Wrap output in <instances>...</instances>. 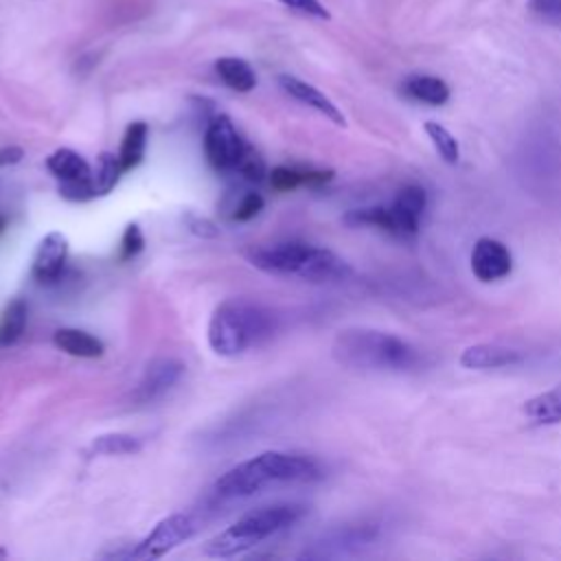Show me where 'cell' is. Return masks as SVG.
Masks as SVG:
<instances>
[{
  "label": "cell",
  "mask_w": 561,
  "mask_h": 561,
  "mask_svg": "<svg viewBox=\"0 0 561 561\" xmlns=\"http://www.w3.org/2000/svg\"><path fill=\"white\" fill-rule=\"evenodd\" d=\"M333 359L359 373H419L425 357L412 342L381 329L351 327L342 329L331 344Z\"/></svg>",
  "instance_id": "6da1fadb"
},
{
  "label": "cell",
  "mask_w": 561,
  "mask_h": 561,
  "mask_svg": "<svg viewBox=\"0 0 561 561\" xmlns=\"http://www.w3.org/2000/svg\"><path fill=\"white\" fill-rule=\"evenodd\" d=\"M322 478V467L309 456L263 451L221 473L215 482V493L221 500H241L276 484H313Z\"/></svg>",
  "instance_id": "7a4b0ae2"
},
{
  "label": "cell",
  "mask_w": 561,
  "mask_h": 561,
  "mask_svg": "<svg viewBox=\"0 0 561 561\" xmlns=\"http://www.w3.org/2000/svg\"><path fill=\"white\" fill-rule=\"evenodd\" d=\"M248 261L274 276H294L309 283H340L351 278L353 267L337 252L307 243V241H278L252 248Z\"/></svg>",
  "instance_id": "3957f363"
},
{
  "label": "cell",
  "mask_w": 561,
  "mask_h": 561,
  "mask_svg": "<svg viewBox=\"0 0 561 561\" xmlns=\"http://www.w3.org/2000/svg\"><path fill=\"white\" fill-rule=\"evenodd\" d=\"M276 331L274 316L250 300L230 298L217 305L208 320V344L221 357H237L265 344Z\"/></svg>",
  "instance_id": "277c9868"
},
{
  "label": "cell",
  "mask_w": 561,
  "mask_h": 561,
  "mask_svg": "<svg viewBox=\"0 0 561 561\" xmlns=\"http://www.w3.org/2000/svg\"><path fill=\"white\" fill-rule=\"evenodd\" d=\"M307 515V506L285 502V504H272V506H261L256 511L245 513L239 517L234 524H230L226 530L219 535L210 537L204 546V552L210 557L228 559L237 557L261 541L291 528Z\"/></svg>",
  "instance_id": "5b68a950"
},
{
  "label": "cell",
  "mask_w": 561,
  "mask_h": 561,
  "mask_svg": "<svg viewBox=\"0 0 561 561\" xmlns=\"http://www.w3.org/2000/svg\"><path fill=\"white\" fill-rule=\"evenodd\" d=\"M430 197L421 184H405L397 191L388 206H366L348 210V226H370L397 239H414L421 230Z\"/></svg>",
  "instance_id": "8992f818"
},
{
  "label": "cell",
  "mask_w": 561,
  "mask_h": 561,
  "mask_svg": "<svg viewBox=\"0 0 561 561\" xmlns=\"http://www.w3.org/2000/svg\"><path fill=\"white\" fill-rule=\"evenodd\" d=\"M383 528L386 526L379 519H357V522L333 526L331 530L322 533L300 557L340 559V557L359 554L383 537Z\"/></svg>",
  "instance_id": "52a82bcc"
},
{
  "label": "cell",
  "mask_w": 561,
  "mask_h": 561,
  "mask_svg": "<svg viewBox=\"0 0 561 561\" xmlns=\"http://www.w3.org/2000/svg\"><path fill=\"white\" fill-rule=\"evenodd\" d=\"M248 142L237 131L228 116H215L204 131V153L210 167L224 173H234L248 151Z\"/></svg>",
  "instance_id": "ba28073f"
},
{
  "label": "cell",
  "mask_w": 561,
  "mask_h": 561,
  "mask_svg": "<svg viewBox=\"0 0 561 561\" xmlns=\"http://www.w3.org/2000/svg\"><path fill=\"white\" fill-rule=\"evenodd\" d=\"M195 533V522L184 513H173L160 519L153 530L140 539L134 548H129V559H160Z\"/></svg>",
  "instance_id": "9c48e42d"
},
{
  "label": "cell",
  "mask_w": 561,
  "mask_h": 561,
  "mask_svg": "<svg viewBox=\"0 0 561 561\" xmlns=\"http://www.w3.org/2000/svg\"><path fill=\"white\" fill-rule=\"evenodd\" d=\"M469 263L480 283H497L513 272V252L495 237H480L473 243Z\"/></svg>",
  "instance_id": "30bf717a"
},
{
  "label": "cell",
  "mask_w": 561,
  "mask_h": 561,
  "mask_svg": "<svg viewBox=\"0 0 561 561\" xmlns=\"http://www.w3.org/2000/svg\"><path fill=\"white\" fill-rule=\"evenodd\" d=\"M68 252H70V243L68 237L59 230L48 232L33 256V265H31V274L35 280L44 283V285H53L61 278L66 261H68Z\"/></svg>",
  "instance_id": "8fae6325"
},
{
  "label": "cell",
  "mask_w": 561,
  "mask_h": 561,
  "mask_svg": "<svg viewBox=\"0 0 561 561\" xmlns=\"http://www.w3.org/2000/svg\"><path fill=\"white\" fill-rule=\"evenodd\" d=\"M182 373H184V364L175 357L153 359L145 368V373L136 386L134 399L138 403H151V401L162 399L180 381Z\"/></svg>",
  "instance_id": "7c38bea8"
},
{
  "label": "cell",
  "mask_w": 561,
  "mask_h": 561,
  "mask_svg": "<svg viewBox=\"0 0 561 561\" xmlns=\"http://www.w3.org/2000/svg\"><path fill=\"white\" fill-rule=\"evenodd\" d=\"M526 359V353L517 346L502 342H478L467 346L460 353V366L467 370H495L519 366Z\"/></svg>",
  "instance_id": "4fadbf2b"
},
{
  "label": "cell",
  "mask_w": 561,
  "mask_h": 561,
  "mask_svg": "<svg viewBox=\"0 0 561 561\" xmlns=\"http://www.w3.org/2000/svg\"><path fill=\"white\" fill-rule=\"evenodd\" d=\"M278 83L298 103L316 110L318 114H322L324 118H329L331 123H335L340 127L346 125V118H344L342 110L322 90H318L316 85H311V83H307V81H302L298 77H291V75H280Z\"/></svg>",
  "instance_id": "5bb4252c"
},
{
  "label": "cell",
  "mask_w": 561,
  "mask_h": 561,
  "mask_svg": "<svg viewBox=\"0 0 561 561\" xmlns=\"http://www.w3.org/2000/svg\"><path fill=\"white\" fill-rule=\"evenodd\" d=\"M401 94L414 103H423L430 107H440L449 101L451 90L449 85L436 77V75H425V72H414L408 75L401 81Z\"/></svg>",
  "instance_id": "9a60e30c"
},
{
  "label": "cell",
  "mask_w": 561,
  "mask_h": 561,
  "mask_svg": "<svg viewBox=\"0 0 561 561\" xmlns=\"http://www.w3.org/2000/svg\"><path fill=\"white\" fill-rule=\"evenodd\" d=\"M53 344L59 351H64L66 355L81 357V359H96L105 351V344L96 335H92L83 329H75V327L57 329L53 335Z\"/></svg>",
  "instance_id": "2e32d148"
},
{
  "label": "cell",
  "mask_w": 561,
  "mask_h": 561,
  "mask_svg": "<svg viewBox=\"0 0 561 561\" xmlns=\"http://www.w3.org/2000/svg\"><path fill=\"white\" fill-rule=\"evenodd\" d=\"M46 169L59 180V182H83V180H92V167L88 164V160L83 156H79L77 151L61 147L57 151H53L46 158Z\"/></svg>",
  "instance_id": "e0dca14e"
},
{
  "label": "cell",
  "mask_w": 561,
  "mask_h": 561,
  "mask_svg": "<svg viewBox=\"0 0 561 561\" xmlns=\"http://www.w3.org/2000/svg\"><path fill=\"white\" fill-rule=\"evenodd\" d=\"M331 180H333V171H322V169L274 167L270 173V184L274 191H294L298 186H322Z\"/></svg>",
  "instance_id": "ac0fdd59"
},
{
  "label": "cell",
  "mask_w": 561,
  "mask_h": 561,
  "mask_svg": "<svg viewBox=\"0 0 561 561\" xmlns=\"http://www.w3.org/2000/svg\"><path fill=\"white\" fill-rule=\"evenodd\" d=\"M217 77L234 92H250L256 85V72L245 59L221 57L215 61Z\"/></svg>",
  "instance_id": "d6986e66"
},
{
  "label": "cell",
  "mask_w": 561,
  "mask_h": 561,
  "mask_svg": "<svg viewBox=\"0 0 561 561\" xmlns=\"http://www.w3.org/2000/svg\"><path fill=\"white\" fill-rule=\"evenodd\" d=\"M147 136H149L147 123L134 121L127 125L121 140V149H118V160L123 171H131L142 162L145 149H147Z\"/></svg>",
  "instance_id": "ffe728a7"
},
{
  "label": "cell",
  "mask_w": 561,
  "mask_h": 561,
  "mask_svg": "<svg viewBox=\"0 0 561 561\" xmlns=\"http://www.w3.org/2000/svg\"><path fill=\"white\" fill-rule=\"evenodd\" d=\"M522 412L533 419L535 423H561V388L539 392L530 397L524 405Z\"/></svg>",
  "instance_id": "44dd1931"
},
{
  "label": "cell",
  "mask_w": 561,
  "mask_h": 561,
  "mask_svg": "<svg viewBox=\"0 0 561 561\" xmlns=\"http://www.w3.org/2000/svg\"><path fill=\"white\" fill-rule=\"evenodd\" d=\"M26 316H28V309L22 298H13L4 307V311L0 316V348L11 346L22 337V333L26 329Z\"/></svg>",
  "instance_id": "7402d4cb"
},
{
  "label": "cell",
  "mask_w": 561,
  "mask_h": 561,
  "mask_svg": "<svg viewBox=\"0 0 561 561\" xmlns=\"http://www.w3.org/2000/svg\"><path fill=\"white\" fill-rule=\"evenodd\" d=\"M434 151L438 153V158L449 164V167H456L460 162V142L458 138L445 127L440 125L438 121H425L423 125Z\"/></svg>",
  "instance_id": "603a6c76"
},
{
  "label": "cell",
  "mask_w": 561,
  "mask_h": 561,
  "mask_svg": "<svg viewBox=\"0 0 561 561\" xmlns=\"http://www.w3.org/2000/svg\"><path fill=\"white\" fill-rule=\"evenodd\" d=\"M140 447H142L140 440L125 432L101 434L90 445L92 454H99V456H131V454H138Z\"/></svg>",
  "instance_id": "cb8c5ba5"
},
{
  "label": "cell",
  "mask_w": 561,
  "mask_h": 561,
  "mask_svg": "<svg viewBox=\"0 0 561 561\" xmlns=\"http://www.w3.org/2000/svg\"><path fill=\"white\" fill-rule=\"evenodd\" d=\"M121 173H125V171H123V167H121L118 156L103 151V153L96 158V164L92 167V184H94L96 197L107 195V193L118 184Z\"/></svg>",
  "instance_id": "d4e9b609"
},
{
  "label": "cell",
  "mask_w": 561,
  "mask_h": 561,
  "mask_svg": "<svg viewBox=\"0 0 561 561\" xmlns=\"http://www.w3.org/2000/svg\"><path fill=\"white\" fill-rule=\"evenodd\" d=\"M145 250V234L140 230L138 224H129L121 237V250H118V259L121 261H129L134 256H138Z\"/></svg>",
  "instance_id": "484cf974"
},
{
  "label": "cell",
  "mask_w": 561,
  "mask_h": 561,
  "mask_svg": "<svg viewBox=\"0 0 561 561\" xmlns=\"http://www.w3.org/2000/svg\"><path fill=\"white\" fill-rule=\"evenodd\" d=\"M263 197H261V193H256V191H245L243 195H241V199L237 202V206L232 208V219L234 221H250V219H254L261 210H263Z\"/></svg>",
  "instance_id": "4316f807"
},
{
  "label": "cell",
  "mask_w": 561,
  "mask_h": 561,
  "mask_svg": "<svg viewBox=\"0 0 561 561\" xmlns=\"http://www.w3.org/2000/svg\"><path fill=\"white\" fill-rule=\"evenodd\" d=\"M234 173L241 175L245 182H261L263 175H265V164H263L261 156L252 147H248V151L241 158V162H239Z\"/></svg>",
  "instance_id": "83f0119b"
},
{
  "label": "cell",
  "mask_w": 561,
  "mask_h": 561,
  "mask_svg": "<svg viewBox=\"0 0 561 561\" xmlns=\"http://www.w3.org/2000/svg\"><path fill=\"white\" fill-rule=\"evenodd\" d=\"M528 9L541 22L561 28V0H528Z\"/></svg>",
  "instance_id": "f1b7e54d"
},
{
  "label": "cell",
  "mask_w": 561,
  "mask_h": 561,
  "mask_svg": "<svg viewBox=\"0 0 561 561\" xmlns=\"http://www.w3.org/2000/svg\"><path fill=\"white\" fill-rule=\"evenodd\" d=\"M280 4H285L287 9H294L298 13L311 15V18H320V20H329V11L320 0H278Z\"/></svg>",
  "instance_id": "f546056e"
},
{
  "label": "cell",
  "mask_w": 561,
  "mask_h": 561,
  "mask_svg": "<svg viewBox=\"0 0 561 561\" xmlns=\"http://www.w3.org/2000/svg\"><path fill=\"white\" fill-rule=\"evenodd\" d=\"M184 221H186V228H188L193 234L202 237V239H215V237L219 234V228H217L210 219H206V217L186 215Z\"/></svg>",
  "instance_id": "4dcf8cb0"
},
{
  "label": "cell",
  "mask_w": 561,
  "mask_h": 561,
  "mask_svg": "<svg viewBox=\"0 0 561 561\" xmlns=\"http://www.w3.org/2000/svg\"><path fill=\"white\" fill-rule=\"evenodd\" d=\"M22 156H24L22 147H15V145H11V147H2V149H0V167L15 164V162H20V160H22Z\"/></svg>",
  "instance_id": "1f68e13d"
},
{
  "label": "cell",
  "mask_w": 561,
  "mask_h": 561,
  "mask_svg": "<svg viewBox=\"0 0 561 561\" xmlns=\"http://www.w3.org/2000/svg\"><path fill=\"white\" fill-rule=\"evenodd\" d=\"M7 554H9V552H7L4 548H0V559H7Z\"/></svg>",
  "instance_id": "d6a6232c"
}]
</instances>
